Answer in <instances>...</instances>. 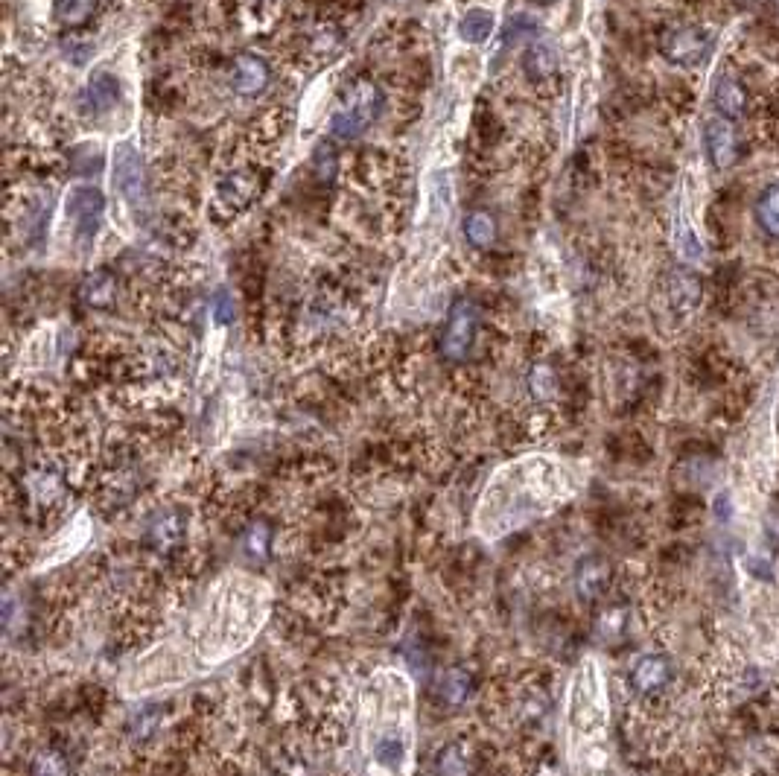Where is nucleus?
I'll return each mask as SVG.
<instances>
[{
	"label": "nucleus",
	"instance_id": "nucleus-1",
	"mask_svg": "<svg viewBox=\"0 0 779 776\" xmlns=\"http://www.w3.org/2000/svg\"><path fill=\"white\" fill-rule=\"evenodd\" d=\"M272 613V587L251 572H225L211 584L184 634L164 639L184 669L187 683L225 666L263 631Z\"/></svg>",
	"mask_w": 779,
	"mask_h": 776
},
{
	"label": "nucleus",
	"instance_id": "nucleus-2",
	"mask_svg": "<svg viewBox=\"0 0 779 776\" xmlns=\"http://www.w3.org/2000/svg\"><path fill=\"white\" fill-rule=\"evenodd\" d=\"M584 476L575 464L555 456H523L508 461L488 479L473 511V531L496 543L511 531L552 514L581 491Z\"/></svg>",
	"mask_w": 779,
	"mask_h": 776
},
{
	"label": "nucleus",
	"instance_id": "nucleus-3",
	"mask_svg": "<svg viewBox=\"0 0 779 776\" xmlns=\"http://www.w3.org/2000/svg\"><path fill=\"white\" fill-rule=\"evenodd\" d=\"M359 733L368 762L391 776H406L415 747V689L400 669L374 671L362 689Z\"/></svg>",
	"mask_w": 779,
	"mask_h": 776
},
{
	"label": "nucleus",
	"instance_id": "nucleus-4",
	"mask_svg": "<svg viewBox=\"0 0 779 776\" xmlns=\"http://www.w3.org/2000/svg\"><path fill=\"white\" fill-rule=\"evenodd\" d=\"M607 730V692L596 660H584L572 674L567 692V736L572 765L590 774L602 765V741Z\"/></svg>",
	"mask_w": 779,
	"mask_h": 776
},
{
	"label": "nucleus",
	"instance_id": "nucleus-5",
	"mask_svg": "<svg viewBox=\"0 0 779 776\" xmlns=\"http://www.w3.org/2000/svg\"><path fill=\"white\" fill-rule=\"evenodd\" d=\"M383 111V91L371 82H356L354 88L342 97L339 108L333 111L330 129L336 138L351 141L359 138L362 132H368L374 126V120Z\"/></svg>",
	"mask_w": 779,
	"mask_h": 776
},
{
	"label": "nucleus",
	"instance_id": "nucleus-6",
	"mask_svg": "<svg viewBox=\"0 0 779 776\" xmlns=\"http://www.w3.org/2000/svg\"><path fill=\"white\" fill-rule=\"evenodd\" d=\"M114 181L120 196L132 205V208H146L149 202V181H146V170H143L141 152L132 143H120L114 149Z\"/></svg>",
	"mask_w": 779,
	"mask_h": 776
},
{
	"label": "nucleus",
	"instance_id": "nucleus-7",
	"mask_svg": "<svg viewBox=\"0 0 779 776\" xmlns=\"http://www.w3.org/2000/svg\"><path fill=\"white\" fill-rule=\"evenodd\" d=\"M65 213L76 225V234L91 240L97 237L100 225H103V213H106V196L100 187H91V184H82V187H73L71 193L65 196Z\"/></svg>",
	"mask_w": 779,
	"mask_h": 776
},
{
	"label": "nucleus",
	"instance_id": "nucleus-8",
	"mask_svg": "<svg viewBox=\"0 0 779 776\" xmlns=\"http://www.w3.org/2000/svg\"><path fill=\"white\" fill-rule=\"evenodd\" d=\"M476 327H479V313L470 301H456L450 316H447V327L441 336V351L450 359H464L467 351L473 348L476 339Z\"/></svg>",
	"mask_w": 779,
	"mask_h": 776
},
{
	"label": "nucleus",
	"instance_id": "nucleus-9",
	"mask_svg": "<svg viewBox=\"0 0 779 776\" xmlns=\"http://www.w3.org/2000/svg\"><path fill=\"white\" fill-rule=\"evenodd\" d=\"M88 540H91V520H88V514L82 511L71 526H65V529L59 531V534L47 543L44 555L38 558V569H50V566L71 561L73 555H79V552L85 549Z\"/></svg>",
	"mask_w": 779,
	"mask_h": 776
},
{
	"label": "nucleus",
	"instance_id": "nucleus-10",
	"mask_svg": "<svg viewBox=\"0 0 779 776\" xmlns=\"http://www.w3.org/2000/svg\"><path fill=\"white\" fill-rule=\"evenodd\" d=\"M663 53L674 65L695 68L709 56V36L701 27H680V30H674V33L666 36Z\"/></svg>",
	"mask_w": 779,
	"mask_h": 776
},
{
	"label": "nucleus",
	"instance_id": "nucleus-11",
	"mask_svg": "<svg viewBox=\"0 0 779 776\" xmlns=\"http://www.w3.org/2000/svg\"><path fill=\"white\" fill-rule=\"evenodd\" d=\"M707 152L709 161L718 167V170H727L736 155H739V138H736V129L730 120H709L707 123Z\"/></svg>",
	"mask_w": 779,
	"mask_h": 776
},
{
	"label": "nucleus",
	"instance_id": "nucleus-12",
	"mask_svg": "<svg viewBox=\"0 0 779 776\" xmlns=\"http://www.w3.org/2000/svg\"><path fill=\"white\" fill-rule=\"evenodd\" d=\"M269 79H272V73H269L266 62H263L260 56H251V53L237 56V62H234V73H231V85H234L237 94H243V97H254V94L266 91Z\"/></svg>",
	"mask_w": 779,
	"mask_h": 776
},
{
	"label": "nucleus",
	"instance_id": "nucleus-13",
	"mask_svg": "<svg viewBox=\"0 0 779 776\" xmlns=\"http://www.w3.org/2000/svg\"><path fill=\"white\" fill-rule=\"evenodd\" d=\"M120 103V82L108 71H97L88 79V88L82 94L85 114H106Z\"/></svg>",
	"mask_w": 779,
	"mask_h": 776
},
{
	"label": "nucleus",
	"instance_id": "nucleus-14",
	"mask_svg": "<svg viewBox=\"0 0 779 776\" xmlns=\"http://www.w3.org/2000/svg\"><path fill=\"white\" fill-rule=\"evenodd\" d=\"M523 68L532 82H546L558 71V50L549 41H532V47L523 56Z\"/></svg>",
	"mask_w": 779,
	"mask_h": 776
},
{
	"label": "nucleus",
	"instance_id": "nucleus-15",
	"mask_svg": "<svg viewBox=\"0 0 779 776\" xmlns=\"http://www.w3.org/2000/svg\"><path fill=\"white\" fill-rule=\"evenodd\" d=\"M631 680L639 692H657L660 686H666L672 680V666L666 657H642L634 666Z\"/></svg>",
	"mask_w": 779,
	"mask_h": 776
},
{
	"label": "nucleus",
	"instance_id": "nucleus-16",
	"mask_svg": "<svg viewBox=\"0 0 779 776\" xmlns=\"http://www.w3.org/2000/svg\"><path fill=\"white\" fill-rule=\"evenodd\" d=\"M79 298L88 307H108L117 298V278L108 272H94L79 286Z\"/></svg>",
	"mask_w": 779,
	"mask_h": 776
},
{
	"label": "nucleus",
	"instance_id": "nucleus-17",
	"mask_svg": "<svg viewBox=\"0 0 779 776\" xmlns=\"http://www.w3.org/2000/svg\"><path fill=\"white\" fill-rule=\"evenodd\" d=\"M712 103L715 108L727 117V120H733V117H742L744 111V91L742 85L736 82V79H730V76H721L718 82H715V94H712Z\"/></svg>",
	"mask_w": 779,
	"mask_h": 776
},
{
	"label": "nucleus",
	"instance_id": "nucleus-18",
	"mask_svg": "<svg viewBox=\"0 0 779 776\" xmlns=\"http://www.w3.org/2000/svg\"><path fill=\"white\" fill-rule=\"evenodd\" d=\"M464 237L473 248H491L496 240V219L485 211L467 213L464 216Z\"/></svg>",
	"mask_w": 779,
	"mask_h": 776
},
{
	"label": "nucleus",
	"instance_id": "nucleus-19",
	"mask_svg": "<svg viewBox=\"0 0 779 776\" xmlns=\"http://www.w3.org/2000/svg\"><path fill=\"white\" fill-rule=\"evenodd\" d=\"M254 193H257V178L248 176V173H234V176L225 178V181L219 184V196H222V202L231 205V208L248 205V202L254 199Z\"/></svg>",
	"mask_w": 779,
	"mask_h": 776
},
{
	"label": "nucleus",
	"instance_id": "nucleus-20",
	"mask_svg": "<svg viewBox=\"0 0 779 776\" xmlns=\"http://www.w3.org/2000/svg\"><path fill=\"white\" fill-rule=\"evenodd\" d=\"M491 33H494V15H491L488 9H470V12L461 15V41H467V44H482Z\"/></svg>",
	"mask_w": 779,
	"mask_h": 776
},
{
	"label": "nucleus",
	"instance_id": "nucleus-21",
	"mask_svg": "<svg viewBox=\"0 0 779 776\" xmlns=\"http://www.w3.org/2000/svg\"><path fill=\"white\" fill-rule=\"evenodd\" d=\"M669 298H672L674 307L692 310L701 301V283H698V278L692 272H674L672 278H669Z\"/></svg>",
	"mask_w": 779,
	"mask_h": 776
},
{
	"label": "nucleus",
	"instance_id": "nucleus-22",
	"mask_svg": "<svg viewBox=\"0 0 779 776\" xmlns=\"http://www.w3.org/2000/svg\"><path fill=\"white\" fill-rule=\"evenodd\" d=\"M100 0H56V18L65 27H82L94 12Z\"/></svg>",
	"mask_w": 779,
	"mask_h": 776
},
{
	"label": "nucleus",
	"instance_id": "nucleus-23",
	"mask_svg": "<svg viewBox=\"0 0 779 776\" xmlns=\"http://www.w3.org/2000/svg\"><path fill=\"white\" fill-rule=\"evenodd\" d=\"M756 216H759V225L779 237V184H771L762 196H759V205H756Z\"/></svg>",
	"mask_w": 779,
	"mask_h": 776
},
{
	"label": "nucleus",
	"instance_id": "nucleus-24",
	"mask_svg": "<svg viewBox=\"0 0 779 776\" xmlns=\"http://www.w3.org/2000/svg\"><path fill=\"white\" fill-rule=\"evenodd\" d=\"M747 575L759 584H774L777 581V569L771 566L768 555H750L747 558Z\"/></svg>",
	"mask_w": 779,
	"mask_h": 776
},
{
	"label": "nucleus",
	"instance_id": "nucleus-25",
	"mask_svg": "<svg viewBox=\"0 0 779 776\" xmlns=\"http://www.w3.org/2000/svg\"><path fill=\"white\" fill-rule=\"evenodd\" d=\"M674 243H677V251H680L686 260H701V254H704V248H701L698 237H695V231H692L689 225H680V228H677Z\"/></svg>",
	"mask_w": 779,
	"mask_h": 776
},
{
	"label": "nucleus",
	"instance_id": "nucleus-26",
	"mask_svg": "<svg viewBox=\"0 0 779 776\" xmlns=\"http://www.w3.org/2000/svg\"><path fill=\"white\" fill-rule=\"evenodd\" d=\"M213 318L219 324H231L234 321V301H231V295L225 289H219L216 298H213Z\"/></svg>",
	"mask_w": 779,
	"mask_h": 776
},
{
	"label": "nucleus",
	"instance_id": "nucleus-27",
	"mask_svg": "<svg viewBox=\"0 0 779 776\" xmlns=\"http://www.w3.org/2000/svg\"><path fill=\"white\" fill-rule=\"evenodd\" d=\"M532 388L537 397H552L555 394V377L549 368H537L532 374Z\"/></svg>",
	"mask_w": 779,
	"mask_h": 776
},
{
	"label": "nucleus",
	"instance_id": "nucleus-28",
	"mask_svg": "<svg viewBox=\"0 0 779 776\" xmlns=\"http://www.w3.org/2000/svg\"><path fill=\"white\" fill-rule=\"evenodd\" d=\"M602 584H604L602 566H590V569H584V575H581V587H584L587 596H596V593L602 590Z\"/></svg>",
	"mask_w": 779,
	"mask_h": 776
},
{
	"label": "nucleus",
	"instance_id": "nucleus-29",
	"mask_svg": "<svg viewBox=\"0 0 779 776\" xmlns=\"http://www.w3.org/2000/svg\"><path fill=\"white\" fill-rule=\"evenodd\" d=\"M36 776H65V765L56 756H41L36 762Z\"/></svg>",
	"mask_w": 779,
	"mask_h": 776
},
{
	"label": "nucleus",
	"instance_id": "nucleus-30",
	"mask_svg": "<svg viewBox=\"0 0 779 776\" xmlns=\"http://www.w3.org/2000/svg\"><path fill=\"white\" fill-rule=\"evenodd\" d=\"M441 774L444 776H464V762L459 759V753H447L441 759Z\"/></svg>",
	"mask_w": 779,
	"mask_h": 776
},
{
	"label": "nucleus",
	"instance_id": "nucleus-31",
	"mask_svg": "<svg viewBox=\"0 0 779 776\" xmlns=\"http://www.w3.org/2000/svg\"><path fill=\"white\" fill-rule=\"evenodd\" d=\"M765 534H768L774 543H779V508L768 514V520H765Z\"/></svg>",
	"mask_w": 779,
	"mask_h": 776
},
{
	"label": "nucleus",
	"instance_id": "nucleus-32",
	"mask_svg": "<svg viewBox=\"0 0 779 776\" xmlns=\"http://www.w3.org/2000/svg\"><path fill=\"white\" fill-rule=\"evenodd\" d=\"M619 625H622V613H619V610H616V613H610V616H604L602 634H616V631H619Z\"/></svg>",
	"mask_w": 779,
	"mask_h": 776
}]
</instances>
